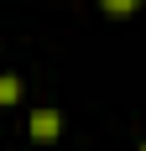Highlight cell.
Masks as SVG:
<instances>
[{
    "mask_svg": "<svg viewBox=\"0 0 146 151\" xmlns=\"http://www.w3.org/2000/svg\"><path fill=\"white\" fill-rule=\"evenodd\" d=\"M58 130H63V115H58V109H31V141H37V146H52Z\"/></svg>",
    "mask_w": 146,
    "mask_h": 151,
    "instance_id": "obj_1",
    "label": "cell"
},
{
    "mask_svg": "<svg viewBox=\"0 0 146 151\" xmlns=\"http://www.w3.org/2000/svg\"><path fill=\"white\" fill-rule=\"evenodd\" d=\"M16 99H21V78H16V73H0V109L16 104Z\"/></svg>",
    "mask_w": 146,
    "mask_h": 151,
    "instance_id": "obj_2",
    "label": "cell"
},
{
    "mask_svg": "<svg viewBox=\"0 0 146 151\" xmlns=\"http://www.w3.org/2000/svg\"><path fill=\"white\" fill-rule=\"evenodd\" d=\"M99 5H104V16H115V21H125V16L141 11V0H99Z\"/></svg>",
    "mask_w": 146,
    "mask_h": 151,
    "instance_id": "obj_3",
    "label": "cell"
},
{
    "mask_svg": "<svg viewBox=\"0 0 146 151\" xmlns=\"http://www.w3.org/2000/svg\"><path fill=\"white\" fill-rule=\"evenodd\" d=\"M141 151H146V146H141Z\"/></svg>",
    "mask_w": 146,
    "mask_h": 151,
    "instance_id": "obj_4",
    "label": "cell"
}]
</instances>
